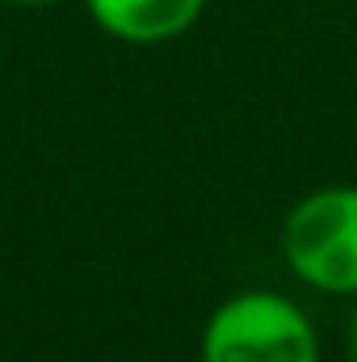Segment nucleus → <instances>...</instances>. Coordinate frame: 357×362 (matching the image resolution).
<instances>
[{
	"mask_svg": "<svg viewBox=\"0 0 357 362\" xmlns=\"http://www.w3.org/2000/svg\"><path fill=\"white\" fill-rule=\"evenodd\" d=\"M349 350H353V362H357V316H353V333H349Z\"/></svg>",
	"mask_w": 357,
	"mask_h": 362,
	"instance_id": "obj_4",
	"label": "nucleus"
},
{
	"mask_svg": "<svg viewBox=\"0 0 357 362\" xmlns=\"http://www.w3.org/2000/svg\"><path fill=\"white\" fill-rule=\"evenodd\" d=\"M202 362H320L311 320L273 291L219 303L202 333Z\"/></svg>",
	"mask_w": 357,
	"mask_h": 362,
	"instance_id": "obj_1",
	"label": "nucleus"
},
{
	"mask_svg": "<svg viewBox=\"0 0 357 362\" xmlns=\"http://www.w3.org/2000/svg\"><path fill=\"white\" fill-rule=\"evenodd\" d=\"M282 253L303 282L349 295L357 291V189L332 185L303 198L282 232Z\"/></svg>",
	"mask_w": 357,
	"mask_h": 362,
	"instance_id": "obj_2",
	"label": "nucleus"
},
{
	"mask_svg": "<svg viewBox=\"0 0 357 362\" xmlns=\"http://www.w3.org/2000/svg\"><path fill=\"white\" fill-rule=\"evenodd\" d=\"M206 0H89L101 30L122 42H164L198 21Z\"/></svg>",
	"mask_w": 357,
	"mask_h": 362,
	"instance_id": "obj_3",
	"label": "nucleus"
},
{
	"mask_svg": "<svg viewBox=\"0 0 357 362\" xmlns=\"http://www.w3.org/2000/svg\"><path fill=\"white\" fill-rule=\"evenodd\" d=\"M17 4H47V0H17Z\"/></svg>",
	"mask_w": 357,
	"mask_h": 362,
	"instance_id": "obj_5",
	"label": "nucleus"
}]
</instances>
